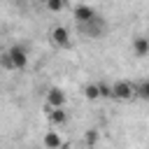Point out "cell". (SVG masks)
I'll return each instance as SVG.
<instances>
[{
	"instance_id": "5bb4252c",
	"label": "cell",
	"mask_w": 149,
	"mask_h": 149,
	"mask_svg": "<svg viewBox=\"0 0 149 149\" xmlns=\"http://www.w3.org/2000/svg\"><path fill=\"white\" fill-rule=\"evenodd\" d=\"M100 93H102V98H112V86L109 84H100Z\"/></svg>"
},
{
	"instance_id": "8992f818",
	"label": "cell",
	"mask_w": 149,
	"mask_h": 149,
	"mask_svg": "<svg viewBox=\"0 0 149 149\" xmlns=\"http://www.w3.org/2000/svg\"><path fill=\"white\" fill-rule=\"evenodd\" d=\"M49 37H51V42H54L56 47H68V44H70V30H68L65 26H56V28H51Z\"/></svg>"
},
{
	"instance_id": "6da1fadb",
	"label": "cell",
	"mask_w": 149,
	"mask_h": 149,
	"mask_svg": "<svg viewBox=\"0 0 149 149\" xmlns=\"http://www.w3.org/2000/svg\"><path fill=\"white\" fill-rule=\"evenodd\" d=\"M2 65L7 70H26L28 68V51L21 44H12L2 54Z\"/></svg>"
},
{
	"instance_id": "8fae6325",
	"label": "cell",
	"mask_w": 149,
	"mask_h": 149,
	"mask_svg": "<svg viewBox=\"0 0 149 149\" xmlns=\"http://www.w3.org/2000/svg\"><path fill=\"white\" fill-rule=\"evenodd\" d=\"M84 98H86V100H98V98H102L100 84H86V86H84Z\"/></svg>"
},
{
	"instance_id": "3957f363",
	"label": "cell",
	"mask_w": 149,
	"mask_h": 149,
	"mask_svg": "<svg viewBox=\"0 0 149 149\" xmlns=\"http://www.w3.org/2000/svg\"><path fill=\"white\" fill-rule=\"evenodd\" d=\"M74 21L79 23V26H86V23H91L95 16H98V12H95V7H91V5H86V2H79V5H74Z\"/></svg>"
},
{
	"instance_id": "30bf717a",
	"label": "cell",
	"mask_w": 149,
	"mask_h": 149,
	"mask_svg": "<svg viewBox=\"0 0 149 149\" xmlns=\"http://www.w3.org/2000/svg\"><path fill=\"white\" fill-rule=\"evenodd\" d=\"M135 98L137 100H149V79L135 81Z\"/></svg>"
},
{
	"instance_id": "52a82bcc",
	"label": "cell",
	"mask_w": 149,
	"mask_h": 149,
	"mask_svg": "<svg viewBox=\"0 0 149 149\" xmlns=\"http://www.w3.org/2000/svg\"><path fill=\"white\" fill-rule=\"evenodd\" d=\"M65 102H68V95H65V91L63 88H49L47 91V105L49 107H65Z\"/></svg>"
},
{
	"instance_id": "9c48e42d",
	"label": "cell",
	"mask_w": 149,
	"mask_h": 149,
	"mask_svg": "<svg viewBox=\"0 0 149 149\" xmlns=\"http://www.w3.org/2000/svg\"><path fill=\"white\" fill-rule=\"evenodd\" d=\"M42 144H44V149H61V147H63V137H61V133H58L56 128H51V130L44 133Z\"/></svg>"
},
{
	"instance_id": "7c38bea8",
	"label": "cell",
	"mask_w": 149,
	"mask_h": 149,
	"mask_svg": "<svg viewBox=\"0 0 149 149\" xmlns=\"http://www.w3.org/2000/svg\"><path fill=\"white\" fill-rule=\"evenodd\" d=\"M98 140H100V133H98L95 128H88V130L84 133V144H86V147H95Z\"/></svg>"
},
{
	"instance_id": "277c9868",
	"label": "cell",
	"mask_w": 149,
	"mask_h": 149,
	"mask_svg": "<svg viewBox=\"0 0 149 149\" xmlns=\"http://www.w3.org/2000/svg\"><path fill=\"white\" fill-rule=\"evenodd\" d=\"M79 28H81V33H84V35H88V37H93V40H98V37H102V35H105V30H107V23H105V19L95 16L91 23H86V26H79Z\"/></svg>"
},
{
	"instance_id": "7a4b0ae2",
	"label": "cell",
	"mask_w": 149,
	"mask_h": 149,
	"mask_svg": "<svg viewBox=\"0 0 149 149\" xmlns=\"http://www.w3.org/2000/svg\"><path fill=\"white\" fill-rule=\"evenodd\" d=\"M133 98H135V81L119 79V81L112 84V100L126 102V100H133Z\"/></svg>"
},
{
	"instance_id": "4fadbf2b",
	"label": "cell",
	"mask_w": 149,
	"mask_h": 149,
	"mask_svg": "<svg viewBox=\"0 0 149 149\" xmlns=\"http://www.w3.org/2000/svg\"><path fill=\"white\" fill-rule=\"evenodd\" d=\"M65 5H68V0H47V9H49V12H54V14L63 12V9H65Z\"/></svg>"
},
{
	"instance_id": "5b68a950",
	"label": "cell",
	"mask_w": 149,
	"mask_h": 149,
	"mask_svg": "<svg viewBox=\"0 0 149 149\" xmlns=\"http://www.w3.org/2000/svg\"><path fill=\"white\" fill-rule=\"evenodd\" d=\"M47 119H49V123L54 128H61V126L68 123V112H65V107H49Z\"/></svg>"
},
{
	"instance_id": "ba28073f",
	"label": "cell",
	"mask_w": 149,
	"mask_h": 149,
	"mask_svg": "<svg viewBox=\"0 0 149 149\" xmlns=\"http://www.w3.org/2000/svg\"><path fill=\"white\" fill-rule=\"evenodd\" d=\"M130 49H133V54H135L137 58L149 56V37H144V35H135L133 42H130Z\"/></svg>"
}]
</instances>
